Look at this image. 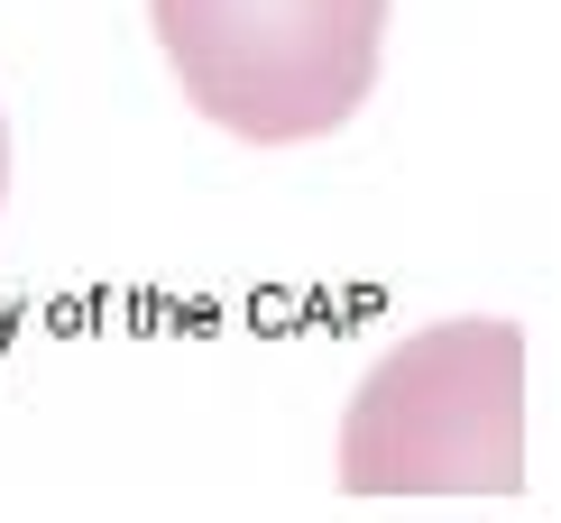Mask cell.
Segmentation results:
<instances>
[{
	"label": "cell",
	"mask_w": 561,
	"mask_h": 523,
	"mask_svg": "<svg viewBox=\"0 0 561 523\" xmlns=\"http://www.w3.org/2000/svg\"><path fill=\"white\" fill-rule=\"evenodd\" d=\"M184 102L249 148L359 120L387 56V0H148Z\"/></svg>",
	"instance_id": "2"
},
{
	"label": "cell",
	"mask_w": 561,
	"mask_h": 523,
	"mask_svg": "<svg viewBox=\"0 0 561 523\" xmlns=\"http://www.w3.org/2000/svg\"><path fill=\"white\" fill-rule=\"evenodd\" d=\"M0 194H10V129H0Z\"/></svg>",
	"instance_id": "3"
},
{
	"label": "cell",
	"mask_w": 561,
	"mask_h": 523,
	"mask_svg": "<svg viewBox=\"0 0 561 523\" xmlns=\"http://www.w3.org/2000/svg\"><path fill=\"white\" fill-rule=\"evenodd\" d=\"M534 460L516 322H433L396 340L341 414L350 496H516Z\"/></svg>",
	"instance_id": "1"
}]
</instances>
